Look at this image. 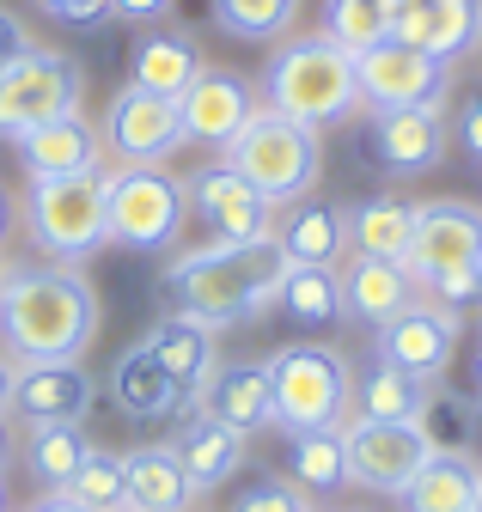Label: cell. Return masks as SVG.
I'll list each match as a JSON object with an SVG mask.
<instances>
[{
  "label": "cell",
  "instance_id": "d6a6232c",
  "mask_svg": "<svg viewBox=\"0 0 482 512\" xmlns=\"http://www.w3.org/2000/svg\"><path fill=\"white\" fill-rule=\"evenodd\" d=\"M214 25L226 37H245V43H281L299 25V7L306 0H208Z\"/></svg>",
  "mask_w": 482,
  "mask_h": 512
},
{
  "label": "cell",
  "instance_id": "db71d44e",
  "mask_svg": "<svg viewBox=\"0 0 482 512\" xmlns=\"http://www.w3.org/2000/svg\"><path fill=\"white\" fill-rule=\"evenodd\" d=\"M476 409H482V403H476ZM476 427H482V415H476Z\"/></svg>",
  "mask_w": 482,
  "mask_h": 512
},
{
  "label": "cell",
  "instance_id": "816d5d0a",
  "mask_svg": "<svg viewBox=\"0 0 482 512\" xmlns=\"http://www.w3.org/2000/svg\"><path fill=\"white\" fill-rule=\"evenodd\" d=\"M342 512H367V506H342Z\"/></svg>",
  "mask_w": 482,
  "mask_h": 512
},
{
  "label": "cell",
  "instance_id": "836d02e7",
  "mask_svg": "<svg viewBox=\"0 0 482 512\" xmlns=\"http://www.w3.org/2000/svg\"><path fill=\"white\" fill-rule=\"evenodd\" d=\"M86 433L80 427H31V439H25V470L49 488V494H62L68 482H74V470L86 464Z\"/></svg>",
  "mask_w": 482,
  "mask_h": 512
},
{
  "label": "cell",
  "instance_id": "4fadbf2b",
  "mask_svg": "<svg viewBox=\"0 0 482 512\" xmlns=\"http://www.w3.org/2000/svg\"><path fill=\"white\" fill-rule=\"evenodd\" d=\"M428 433L415 421H367L348 415L342 421V458H348V482L367 494H403L409 476L428 464Z\"/></svg>",
  "mask_w": 482,
  "mask_h": 512
},
{
  "label": "cell",
  "instance_id": "c3c4849f",
  "mask_svg": "<svg viewBox=\"0 0 482 512\" xmlns=\"http://www.w3.org/2000/svg\"><path fill=\"white\" fill-rule=\"evenodd\" d=\"M0 512H7V476H0Z\"/></svg>",
  "mask_w": 482,
  "mask_h": 512
},
{
  "label": "cell",
  "instance_id": "60d3db41",
  "mask_svg": "<svg viewBox=\"0 0 482 512\" xmlns=\"http://www.w3.org/2000/svg\"><path fill=\"white\" fill-rule=\"evenodd\" d=\"M458 141H464V159L482 171V92H470L458 110Z\"/></svg>",
  "mask_w": 482,
  "mask_h": 512
},
{
  "label": "cell",
  "instance_id": "2e32d148",
  "mask_svg": "<svg viewBox=\"0 0 482 512\" xmlns=\"http://www.w3.org/2000/svg\"><path fill=\"white\" fill-rule=\"evenodd\" d=\"M177 110H184V141L220 153L238 128L257 116V92H251L245 74H232V68H202V74L184 86Z\"/></svg>",
  "mask_w": 482,
  "mask_h": 512
},
{
  "label": "cell",
  "instance_id": "8fae6325",
  "mask_svg": "<svg viewBox=\"0 0 482 512\" xmlns=\"http://www.w3.org/2000/svg\"><path fill=\"white\" fill-rule=\"evenodd\" d=\"M98 141H104V159L116 165H165L171 153H184V110L165 92H147V86H123L110 98L104 122H98Z\"/></svg>",
  "mask_w": 482,
  "mask_h": 512
},
{
  "label": "cell",
  "instance_id": "30bf717a",
  "mask_svg": "<svg viewBox=\"0 0 482 512\" xmlns=\"http://www.w3.org/2000/svg\"><path fill=\"white\" fill-rule=\"evenodd\" d=\"M354 80H360V104L373 110H440L452 92V61L385 37L354 55Z\"/></svg>",
  "mask_w": 482,
  "mask_h": 512
},
{
  "label": "cell",
  "instance_id": "b9f144b4",
  "mask_svg": "<svg viewBox=\"0 0 482 512\" xmlns=\"http://www.w3.org/2000/svg\"><path fill=\"white\" fill-rule=\"evenodd\" d=\"M171 13V0H110V19H129V25H159Z\"/></svg>",
  "mask_w": 482,
  "mask_h": 512
},
{
  "label": "cell",
  "instance_id": "9c48e42d",
  "mask_svg": "<svg viewBox=\"0 0 482 512\" xmlns=\"http://www.w3.org/2000/svg\"><path fill=\"white\" fill-rule=\"evenodd\" d=\"M80 98H86L80 61L62 49H31L19 68L0 74V141H19L55 116H74Z\"/></svg>",
  "mask_w": 482,
  "mask_h": 512
},
{
  "label": "cell",
  "instance_id": "ab89813d",
  "mask_svg": "<svg viewBox=\"0 0 482 512\" xmlns=\"http://www.w3.org/2000/svg\"><path fill=\"white\" fill-rule=\"evenodd\" d=\"M31 49H37V43H31V31H25V19L0 7V74H7V68H19V61H25Z\"/></svg>",
  "mask_w": 482,
  "mask_h": 512
},
{
  "label": "cell",
  "instance_id": "f5cc1de1",
  "mask_svg": "<svg viewBox=\"0 0 482 512\" xmlns=\"http://www.w3.org/2000/svg\"><path fill=\"white\" fill-rule=\"evenodd\" d=\"M476 305H482V287H476Z\"/></svg>",
  "mask_w": 482,
  "mask_h": 512
},
{
  "label": "cell",
  "instance_id": "ba28073f",
  "mask_svg": "<svg viewBox=\"0 0 482 512\" xmlns=\"http://www.w3.org/2000/svg\"><path fill=\"white\" fill-rule=\"evenodd\" d=\"M184 232V183L159 165L104 171V238L123 250H171Z\"/></svg>",
  "mask_w": 482,
  "mask_h": 512
},
{
  "label": "cell",
  "instance_id": "8d00e7d4",
  "mask_svg": "<svg viewBox=\"0 0 482 512\" xmlns=\"http://www.w3.org/2000/svg\"><path fill=\"white\" fill-rule=\"evenodd\" d=\"M74 506L86 512H123V452H86V464L74 470V482L62 488Z\"/></svg>",
  "mask_w": 482,
  "mask_h": 512
},
{
  "label": "cell",
  "instance_id": "bcb514c9",
  "mask_svg": "<svg viewBox=\"0 0 482 512\" xmlns=\"http://www.w3.org/2000/svg\"><path fill=\"white\" fill-rule=\"evenodd\" d=\"M470 378H476V403H482V330H476V348H470Z\"/></svg>",
  "mask_w": 482,
  "mask_h": 512
},
{
  "label": "cell",
  "instance_id": "44dd1931",
  "mask_svg": "<svg viewBox=\"0 0 482 512\" xmlns=\"http://www.w3.org/2000/svg\"><path fill=\"white\" fill-rule=\"evenodd\" d=\"M25 177H74V171H104V141H98V122H86V110L74 116H55L43 128L13 141Z\"/></svg>",
  "mask_w": 482,
  "mask_h": 512
},
{
  "label": "cell",
  "instance_id": "5bb4252c",
  "mask_svg": "<svg viewBox=\"0 0 482 512\" xmlns=\"http://www.w3.org/2000/svg\"><path fill=\"white\" fill-rule=\"evenodd\" d=\"M184 202H190V214L208 226V244H251V238H269V232H275V214H281L263 189L245 183L226 159L196 165V171L184 177Z\"/></svg>",
  "mask_w": 482,
  "mask_h": 512
},
{
  "label": "cell",
  "instance_id": "5b68a950",
  "mask_svg": "<svg viewBox=\"0 0 482 512\" xmlns=\"http://www.w3.org/2000/svg\"><path fill=\"white\" fill-rule=\"evenodd\" d=\"M220 159L245 183H257L275 208H287V202H299V196L318 189V177H324V135L306 128V122H293V116H281V110H269V104H257V116L220 147Z\"/></svg>",
  "mask_w": 482,
  "mask_h": 512
},
{
  "label": "cell",
  "instance_id": "603a6c76",
  "mask_svg": "<svg viewBox=\"0 0 482 512\" xmlns=\"http://www.w3.org/2000/svg\"><path fill=\"white\" fill-rule=\"evenodd\" d=\"M196 409L202 415H214V421H226L232 433H263V427H275V397H269V366L263 360H238V366H226L220 360V372L208 378V391L196 397Z\"/></svg>",
  "mask_w": 482,
  "mask_h": 512
},
{
  "label": "cell",
  "instance_id": "52a82bcc",
  "mask_svg": "<svg viewBox=\"0 0 482 512\" xmlns=\"http://www.w3.org/2000/svg\"><path fill=\"white\" fill-rule=\"evenodd\" d=\"M25 232L49 263H86L104 238V171H74V177H31L25 196Z\"/></svg>",
  "mask_w": 482,
  "mask_h": 512
},
{
  "label": "cell",
  "instance_id": "8992f818",
  "mask_svg": "<svg viewBox=\"0 0 482 512\" xmlns=\"http://www.w3.org/2000/svg\"><path fill=\"white\" fill-rule=\"evenodd\" d=\"M275 427L287 433H336L354 415V372L330 342H287L269 360Z\"/></svg>",
  "mask_w": 482,
  "mask_h": 512
},
{
  "label": "cell",
  "instance_id": "f546056e",
  "mask_svg": "<svg viewBox=\"0 0 482 512\" xmlns=\"http://www.w3.org/2000/svg\"><path fill=\"white\" fill-rule=\"evenodd\" d=\"M275 305L299 330H330V324H342V275L330 263H287Z\"/></svg>",
  "mask_w": 482,
  "mask_h": 512
},
{
  "label": "cell",
  "instance_id": "f1b7e54d",
  "mask_svg": "<svg viewBox=\"0 0 482 512\" xmlns=\"http://www.w3.org/2000/svg\"><path fill=\"white\" fill-rule=\"evenodd\" d=\"M409 244H415V202L367 196V202L348 208V250L385 256V263H409Z\"/></svg>",
  "mask_w": 482,
  "mask_h": 512
},
{
  "label": "cell",
  "instance_id": "9a60e30c",
  "mask_svg": "<svg viewBox=\"0 0 482 512\" xmlns=\"http://www.w3.org/2000/svg\"><path fill=\"white\" fill-rule=\"evenodd\" d=\"M7 409L25 427H86V415L98 409V384L80 360H19Z\"/></svg>",
  "mask_w": 482,
  "mask_h": 512
},
{
  "label": "cell",
  "instance_id": "7c38bea8",
  "mask_svg": "<svg viewBox=\"0 0 482 512\" xmlns=\"http://www.w3.org/2000/svg\"><path fill=\"white\" fill-rule=\"evenodd\" d=\"M458 342H464V311L440 305V299H415L409 311H397L391 324L373 330V360H385L421 384H440L458 360Z\"/></svg>",
  "mask_w": 482,
  "mask_h": 512
},
{
  "label": "cell",
  "instance_id": "4316f807",
  "mask_svg": "<svg viewBox=\"0 0 482 512\" xmlns=\"http://www.w3.org/2000/svg\"><path fill=\"white\" fill-rule=\"evenodd\" d=\"M202 68H208V55L184 31H147V37H135V55H129V80L147 92H165V98H184V86Z\"/></svg>",
  "mask_w": 482,
  "mask_h": 512
},
{
  "label": "cell",
  "instance_id": "ffe728a7",
  "mask_svg": "<svg viewBox=\"0 0 482 512\" xmlns=\"http://www.w3.org/2000/svg\"><path fill=\"white\" fill-rule=\"evenodd\" d=\"M104 397L116 403V415H123V421H165V415H184L190 409V397L165 378V366L147 354V342H129L123 354L110 360Z\"/></svg>",
  "mask_w": 482,
  "mask_h": 512
},
{
  "label": "cell",
  "instance_id": "1f68e13d",
  "mask_svg": "<svg viewBox=\"0 0 482 512\" xmlns=\"http://www.w3.org/2000/svg\"><path fill=\"white\" fill-rule=\"evenodd\" d=\"M287 482L299 494H336V488H348L342 427L336 433H287Z\"/></svg>",
  "mask_w": 482,
  "mask_h": 512
},
{
  "label": "cell",
  "instance_id": "ac0fdd59",
  "mask_svg": "<svg viewBox=\"0 0 482 512\" xmlns=\"http://www.w3.org/2000/svg\"><path fill=\"white\" fill-rule=\"evenodd\" d=\"M336 275H342V317H354V324H367V330L391 324L397 311H409L421 299L415 281H409V269L403 263H385V256L348 250L342 263H336Z\"/></svg>",
  "mask_w": 482,
  "mask_h": 512
},
{
  "label": "cell",
  "instance_id": "d6986e66",
  "mask_svg": "<svg viewBox=\"0 0 482 512\" xmlns=\"http://www.w3.org/2000/svg\"><path fill=\"white\" fill-rule=\"evenodd\" d=\"M141 342H147V354L165 366V378H171L190 403L208 391V378L220 372V330L196 324V317H184V311H165Z\"/></svg>",
  "mask_w": 482,
  "mask_h": 512
},
{
  "label": "cell",
  "instance_id": "681fc988",
  "mask_svg": "<svg viewBox=\"0 0 482 512\" xmlns=\"http://www.w3.org/2000/svg\"><path fill=\"white\" fill-rule=\"evenodd\" d=\"M470 49H476V55H482V19H476V43H470Z\"/></svg>",
  "mask_w": 482,
  "mask_h": 512
},
{
  "label": "cell",
  "instance_id": "f35d334b",
  "mask_svg": "<svg viewBox=\"0 0 482 512\" xmlns=\"http://www.w3.org/2000/svg\"><path fill=\"white\" fill-rule=\"evenodd\" d=\"M31 7L55 25H80V31H98L110 19V0H31Z\"/></svg>",
  "mask_w": 482,
  "mask_h": 512
},
{
  "label": "cell",
  "instance_id": "7402d4cb",
  "mask_svg": "<svg viewBox=\"0 0 482 512\" xmlns=\"http://www.w3.org/2000/svg\"><path fill=\"white\" fill-rule=\"evenodd\" d=\"M476 19H482V0H397L391 37L440 61H458L476 43Z\"/></svg>",
  "mask_w": 482,
  "mask_h": 512
},
{
  "label": "cell",
  "instance_id": "e0dca14e",
  "mask_svg": "<svg viewBox=\"0 0 482 512\" xmlns=\"http://www.w3.org/2000/svg\"><path fill=\"white\" fill-rule=\"evenodd\" d=\"M446 116L440 110H373L367 122V153L391 177H428L446 165Z\"/></svg>",
  "mask_w": 482,
  "mask_h": 512
},
{
  "label": "cell",
  "instance_id": "6da1fadb",
  "mask_svg": "<svg viewBox=\"0 0 482 512\" xmlns=\"http://www.w3.org/2000/svg\"><path fill=\"white\" fill-rule=\"evenodd\" d=\"M98 324V287L80 275V263L0 269V348L13 360H80Z\"/></svg>",
  "mask_w": 482,
  "mask_h": 512
},
{
  "label": "cell",
  "instance_id": "4dcf8cb0",
  "mask_svg": "<svg viewBox=\"0 0 482 512\" xmlns=\"http://www.w3.org/2000/svg\"><path fill=\"white\" fill-rule=\"evenodd\" d=\"M421 403H428V384L385 366V360H373L354 378V415H367V421H415Z\"/></svg>",
  "mask_w": 482,
  "mask_h": 512
},
{
  "label": "cell",
  "instance_id": "83f0119b",
  "mask_svg": "<svg viewBox=\"0 0 482 512\" xmlns=\"http://www.w3.org/2000/svg\"><path fill=\"white\" fill-rule=\"evenodd\" d=\"M476 488H482V470L464 452H428V464L409 476V488L397 500L409 512H470Z\"/></svg>",
  "mask_w": 482,
  "mask_h": 512
},
{
  "label": "cell",
  "instance_id": "d4e9b609",
  "mask_svg": "<svg viewBox=\"0 0 482 512\" xmlns=\"http://www.w3.org/2000/svg\"><path fill=\"white\" fill-rule=\"evenodd\" d=\"M275 244L287 250V263H342L348 256V214L336 202H312L299 196L281 208V226H275Z\"/></svg>",
  "mask_w": 482,
  "mask_h": 512
},
{
  "label": "cell",
  "instance_id": "7a4b0ae2",
  "mask_svg": "<svg viewBox=\"0 0 482 512\" xmlns=\"http://www.w3.org/2000/svg\"><path fill=\"white\" fill-rule=\"evenodd\" d=\"M281 275H287V250L269 232L251 244L184 250L177 263H165V293H171V311L196 317L208 330H232V324H251V317L275 311Z\"/></svg>",
  "mask_w": 482,
  "mask_h": 512
},
{
  "label": "cell",
  "instance_id": "cb8c5ba5",
  "mask_svg": "<svg viewBox=\"0 0 482 512\" xmlns=\"http://www.w3.org/2000/svg\"><path fill=\"white\" fill-rule=\"evenodd\" d=\"M171 458H177V470H184V482L196 494H214L220 482H232L238 464H245V433H232L226 421H214V415L196 409L184 427H177Z\"/></svg>",
  "mask_w": 482,
  "mask_h": 512
},
{
  "label": "cell",
  "instance_id": "d590c367",
  "mask_svg": "<svg viewBox=\"0 0 482 512\" xmlns=\"http://www.w3.org/2000/svg\"><path fill=\"white\" fill-rule=\"evenodd\" d=\"M476 397H458V391H440V384H428V403H421L415 427L428 433L434 452H464V445L476 439Z\"/></svg>",
  "mask_w": 482,
  "mask_h": 512
},
{
  "label": "cell",
  "instance_id": "ee69618b",
  "mask_svg": "<svg viewBox=\"0 0 482 512\" xmlns=\"http://www.w3.org/2000/svg\"><path fill=\"white\" fill-rule=\"evenodd\" d=\"M13 458H19V445H13V427H7V415H0V476L13 470Z\"/></svg>",
  "mask_w": 482,
  "mask_h": 512
},
{
  "label": "cell",
  "instance_id": "74e56055",
  "mask_svg": "<svg viewBox=\"0 0 482 512\" xmlns=\"http://www.w3.org/2000/svg\"><path fill=\"white\" fill-rule=\"evenodd\" d=\"M232 512H312V494H299L293 482H257L232 500Z\"/></svg>",
  "mask_w": 482,
  "mask_h": 512
},
{
  "label": "cell",
  "instance_id": "7bdbcfd3",
  "mask_svg": "<svg viewBox=\"0 0 482 512\" xmlns=\"http://www.w3.org/2000/svg\"><path fill=\"white\" fill-rule=\"evenodd\" d=\"M13 372H19V360L0 348V415H7V403H13Z\"/></svg>",
  "mask_w": 482,
  "mask_h": 512
},
{
  "label": "cell",
  "instance_id": "3957f363",
  "mask_svg": "<svg viewBox=\"0 0 482 512\" xmlns=\"http://www.w3.org/2000/svg\"><path fill=\"white\" fill-rule=\"evenodd\" d=\"M263 98L269 110L306 122V128H342L354 110H360V80H354V55L330 37V31H312V37H293L269 55L263 68Z\"/></svg>",
  "mask_w": 482,
  "mask_h": 512
},
{
  "label": "cell",
  "instance_id": "484cf974",
  "mask_svg": "<svg viewBox=\"0 0 482 512\" xmlns=\"http://www.w3.org/2000/svg\"><path fill=\"white\" fill-rule=\"evenodd\" d=\"M190 500H196V488L177 470L171 445L123 452V512H184Z\"/></svg>",
  "mask_w": 482,
  "mask_h": 512
},
{
  "label": "cell",
  "instance_id": "f907efd6",
  "mask_svg": "<svg viewBox=\"0 0 482 512\" xmlns=\"http://www.w3.org/2000/svg\"><path fill=\"white\" fill-rule=\"evenodd\" d=\"M470 512H482V488H476V506H470Z\"/></svg>",
  "mask_w": 482,
  "mask_h": 512
},
{
  "label": "cell",
  "instance_id": "277c9868",
  "mask_svg": "<svg viewBox=\"0 0 482 512\" xmlns=\"http://www.w3.org/2000/svg\"><path fill=\"white\" fill-rule=\"evenodd\" d=\"M409 281L421 299L440 305H470L482 287V208L440 196V202H415V244H409Z\"/></svg>",
  "mask_w": 482,
  "mask_h": 512
},
{
  "label": "cell",
  "instance_id": "e575fe53",
  "mask_svg": "<svg viewBox=\"0 0 482 512\" xmlns=\"http://www.w3.org/2000/svg\"><path fill=\"white\" fill-rule=\"evenodd\" d=\"M391 25H397V0H330V13H324V31H330L348 55L385 43Z\"/></svg>",
  "mask_w": 482,
  "mask_h": 512
},
{
  "label": "cell",
  "instance_id": "f6af8a7d",
  "mask_svg": "<svg viewBox=\"0 0 482 512\" xmlns=\"http://www.w3.org/2000/svg\"><path fill=\"white\" fill-rule=\"evenodd\" d=\"M31 512H86V506H74L68 494H43V500H37Z\"/></svg>",
  "mask_w": 482,
  "mask_h": 512
},
{
  "label": "cell",
  "instance_id": "7dc6e473",
  "mask_svg": "<svg viewBox=\"0 0 482 512\" xmlns=\"http://www.w3.org/2000/svg\"><path fill=\"white\" fill-rule=\"evenodd\" d=\"M7 226H13V202H7V189H0V238H7Z\"/></svg>",
  "mask_w": 482,
  "mask_h": 512
}]
</instances>
